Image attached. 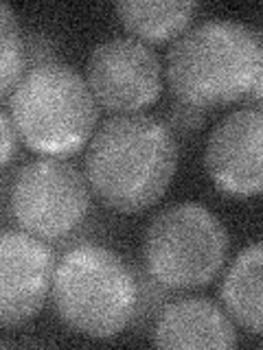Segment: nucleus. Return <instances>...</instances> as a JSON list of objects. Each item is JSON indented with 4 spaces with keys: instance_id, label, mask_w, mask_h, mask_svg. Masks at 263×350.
Listing matches in <instances>:
<instances>
[{
    "instance_id": "f257e3e1",
    "label": "nucleus",
    "mask_w": 263,
    "mask_h": 350,
    "mask_svg": "<svg viewBox=\"0 0 263 350\" xmlns=\"http://www.w3.org/2000/svg\"><path fill=\"white\" fill-rule=\"evenodd\" d=\"M178 169V142L169 125L145 112L114 114L88 142L86 178L108 208L132 215L153 206Z\"/></svg>"
},
{
    "instance_id": "f03ea898",
    "label": "nucleus",
    "mask_w": 263,
    "mask_h": 350,
    "mask_svg": "<svg viewBox=\"0 0 263 350\" xmlns=\"http://www.w3.org/2000/svg\"><path fill=\"white\" fill-rule=\"evenodd\" d=\"M263 68V40L235 20H206L186 29L167 53L171 94L193 107H219L250 94Z\"/></svg>"
},
{
    "instance_id": "7ed1b4c3",
    "label": "nucleus",
    "mask_w": 263,
    "mask_h": 350,
    "mask_svg": "<svg viewBox=\"0 0 263 350\" xmlns=\"http://www.w3.org/2000/svg\"><path fill=\"white\" fill-rule=\"evenodd\" d=\"M140 278L129 262L101 243L64 252L53 278L55 313L71 331L110 339L136 320Z\"/></svg>"
},
{
    "instance_id": "20e7f679",
    "label": "nucleus",
    "mask_w": 263,
    "mask_h": 350,
    "mask_svg": "<svg viewBox=\"0 0 263 350\" xmlns=\"http://www.w3.org/2000/svg\"><path fill=\"white\" fill-rule=\"evenodd\" d=\"M5 107L25 145L42 156H71L95 136L99 103L84 77L62 62H38Z\"/></svg>"
},
{
    "instance_id": "39448f33",
    "label": "nucleus",
    "mask_w": 263,
    "mask_h": 350,
    "mask_svg": "<svg viewBox=\"0 0 263 350\" xmlns=\"http://www.w3.org/2000/svg\"><path fill=\"white\" fill-rule=\"evenodd\" d=\"M226 256L228 232L204 204H171L147 226L142 243L145 273L164 289L206 287L222 271Z\"/></svg>"
},
{
    "instance_id": "423d86ee",
    "label": "nucleus",
    "mask_w": 263,
    "mask_h": 350,
    "mask_svg": "<svg viewBox=\"0 0 263 350\" xmlns=\"http://www.w3.org/2000/svg\"><path fill=\"white\" fill-rule=\"evenodd\" d=\"M86 175L68 160L44 156L25 162L5 184L7 213L20 230L44 239L71 237L90 213Z\"/></svg>"
},
{
    "instance_id": "0eeeda50",
    "label": "nucleus",
    "mask_w": 263,
    "mask_h": 350,
    "mask_svg": "<svg viewBox=\"0 0 263 350\" xmlns=\"http://www.w3.org/2000/svg\"><path fill=\"white\" fill-rule=\"evenodd\" d=\"M86 81L99 107L112 114H136L158 101L162 62L149 44L112 38L97 44L86 62Z\"/></svg>"
},
{
    "instance_id": "6e6552de",
    "label": "nucleus",
    "mask_w": 263,
    "mask_h": 350,
    "mask_svg": "<svg viewBox=\"0 0 263 350\" xmlns=\"http://www.w3.org/2000/svg\"><path fill=\"white\" fill-rule=\"evenodd\" d=\"M204 167L230 197L263 195V107H239L215 123L206 138Z\"/></svg>"
},
{
    "instance_id": "1a4fd4ad",
    "label": "nucleus",
    "mask_w": 263,
    "mask_h": 350,
    "mask_svg": "<svg viewBox=\"0 0 263 350\" xmlns=\"http://www.w3.org/2000/svg\"><path fill=\"white\" fill-rule=\"evenodd\" d=\"M55 254L44 239L7 228L0 237V324L16 328L36 317L53 289Z\"/></svg>"
},
{
    "instance_id": "9d476101",
    "label": "nucleus",
    "mask_w": 263,
    "mask_h": 350,
    "mask_svg": "<svg viewBox=\"0 0 263 350\" xmlns=\"http://www.w3.org/2000/svg\"><path fill=\"white\" fill-rule=\"evenodd\" d=\"M151 344L158 348H235V320L217 302L193 295L167 302L153 317Z\"/></svg>"
},
{
    "instance_id": "9b49d317",
    "label": "nucleus",
    "mask_w": 263,
    "mask_h": 350,
    "mask_svg": "<svg viewBox=\"0 0 263 350\" xmlns=\"http://www.w3.org/2000/svg\"><path fill=\"white\" fill-rule=\"evenodd\" d=\"M219 295L235 324L263 337V241L250 243L230 262Z\"/></svg>"
},
{
    "instance_id": "f8f14e48",
    "label": "nucleus",
    "mask_w": 263,
    "mask_h": 350,
    "mask_svg": "<svg viewBox=\"0 0 263 350\" xmlns=\"http://www.w3.org/2000/svg\"><path fill=\"white\" fill-rule=\"evenodd\" d=\"M116 18L140 42L160 44L178 40L189 29L197 3L184 0H121L114 5Z\"/></svg>"
},
{
    "instance_id": "ddd939ff",
    "label": "nucleus",
    "mask_w": 263,
    "mask_h": 350,
    "mask_svg": "<svg viewBox=\"0 0 263 350\" xmlns=\"http://www.w3.org/2000/svg\"><path fill=\"white\" fill-rule=\"evenodd\" d=\"M0 22H3V29H0V33H3L0 36V40H3V49H0L3 51V59H0V94H3V101H7L29 70V51L27 42L22 40L14 11L7 3L0 5Z\"/></svg>"
},
{
    "instance_id": "4468645a",
    "label": "nucleus",
    "mask_w": 263,
    "mask_h": 350,
    "mask_svg": "<svg viewBox=\"0 0 263 350\" xmlns=\"http://www.w3.org/2000/svg\"><path fill=\"white\" fill-rule=\"evenodd\" d=\"M0 123H3V169H7L9 162L14 160L20 134H18V129L14 125V118H11L7 107H3V112H0Z\"/></svg>"
},
{
    "instance_id": "2eb2a0df",
    "label": "nucleus",
    "mask_w": 263,
    "mask_h": 350,
    "mask_svg": "<svg viewBox=\"0 0 263 350\" xmlns=\"http://www.w3.org/2000/svg\"><path fill=\"white\" fill-rule=\"evenodd\" d=\"M202 114H204V109H200V107L178 103L175 105V112H173V120H175V125L182 127V129H193V127L200 125Z\"/></svg>"
},
{
    "instance_id": "dca6fc26",
    "label": "nucleus",
    "mask_w": 263,
    "mask_h": 350,
    "mask_svg": "<svg viewBox=\"0 0 263 350\" xmlns=\"http://www.w3.org/2000/svg\"><path fill=\"white\" fill-rule=\"evenodd\" d=\"M250 96L255 98V101L263 103V68H261V72H259V77H257L255 85H252V90H250Z\"/></svg>"
}]
</instances>
